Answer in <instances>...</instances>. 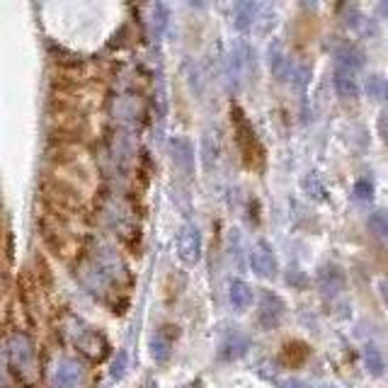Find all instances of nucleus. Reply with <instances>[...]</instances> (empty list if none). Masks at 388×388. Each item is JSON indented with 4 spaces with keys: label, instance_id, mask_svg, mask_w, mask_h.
<instances>
[{
    "label": "nucleus",
    "instance_id": "f257e3e1",
    "mask_svg": "<svg viewBox=\"0 0 388 388\" xmlns=\"http://www.w3.org/2000/svg\"><path fill=\"white\" fill-rule=\"evenodd\" d=\"M177 250H180V257L187 264L199 260L202 238H199V233H197V229H192V226H184V229L180 231V236H177Z\"/></svg>",
    "mask_w": 388,
    "mask_h": 388
},
{
    "label": "nucleus",
    "instance_id": "f03ea898",
    "mask_svg": "<svg viewBox=\"0 0 388 388\" xmlns=\"http://www.w3.org/2000/svg\"><path fill=\"white\" fill-rule=\"evenodd\" d=\"M250 264L260 277H272L277 272V257L267 243H257L250 252Z\"/></svg>",
    "mask_w": 388,
    "mask_h": 388
},
{
    "label": "nucleus",
    "instance_id": "7ed1b4c3",
    "mask_svg": "<svg viewBox=\"0 0 388 388\" xmlns=\"http://www.w3.org/2000/svg\"><path fill=\"white\" fill-rule=\"evenodd\" d=\"M236 134H238V144H240V149H243L245 156L255 158L257 153H260V149H257V141H255V134H252L248 119H245L238 109H236Z\"/></svg>",
    "mask_w": 388,
    "mask_h": 388
},
{
    "label": "nucleus",
    "instance_id": "20e7f679",
    "mask_svg": "<svg viewBox=\"0 0 388 388\" xmlns=\"http://www.w3.org/2000/svg\"><path fill=\"white\" fill-rule=\"evenodd\" d=\"M332 83H335V90L340 92L342 97H357V95H359V83H357V78H354V69L337 66L335 76H332Z\"/></svg>",
    "mask_w": 388,
    "mask_h": 388
},
{
    "label": "nucleus",
    "instance_id": "39448f33",
    "mask_svg": "<svg viewBox=\"0 0 388 388\" xmlns=\"http://www.w3.org/2000/svg\"><path fill=\"white\" fill-rule=\"evenodd\" d=\"M282 316H284V304L277 297H264L260 306V323L264 328H274L279 325Z\"/></svg>",
    "mask_w": 388,
    "mask_h": 388
},
{
    "label": "nucleus",
    "instance_id": "423d86ee",
    "mask_svg": "<svg viewBox=\"0 0 388 388\" xmlns=\"http://www.w3.org/2000/svg\"><path fill=\"white\" fill-rule=\"evenodd\" d=\"M8 357L12 364L17 367H24L29 359H32V344L27 342V337L22 335H15L12 340L8 342Z\"/></svg>",
    "mask_w": 388,
    "mask_h": 388
},
{
    "label": "nucleus",
    "instance_id": "0eeeda50",
    "mask_svg": "<svg viewBox=\"0 0 388 388\" xmlns=\"http://www.w3.org/2000/svg\"><path fill=\"white\" fill-rule=\"evenodd\" d=\"M80 379V369L76 362H61L54 372V384L59 388H73Z\"/></svg>",
    "mask_w": 388,
    "mask_h": 388
},
{
    "label": "nucleus",
    "instance_id": "6e6552de",
    "mask_svg": "<svg viewBox=\"0 0 388 388\" xmlns=\"http://www.w3.org/2000/svg\"><path fill=\"white\" fill-rule=\"evenodd\" d=\"M231 304L236 306L238 311H245L252 306V292L245 282H233L231 284Z\"/></svg>",
    "mask_w": 388,
    "mask_h": 388
},
{
    "label": "nucleus",
    "instance_id": "1a4fd4ad",
    "mask_svg": "<svg viewBox=\"0 0 388 388\" xmlns=\"http://www.w3.org/2000/svg\"><path fill=\"white\" fill-rule=\"evenodd\" d=\"M337 56H340V61L347 69H354V66L362 64V51L354 44H344L340 51H337Z\"/></svg>",
    "mask_w": 388,
    "mask_h": 388
},
{
    "label": "nucleus",
    "instance_id": "9d476101",
    "mask_svg": "<svg viewBox=\"0 0 388 388\" xmlns=\"http://www.w3.org/2000/svg\"><path fill=\"white\" fill-rule=\"evenodd\" d=\"M367 90L369 95L374 97V100H384V97L388 95V80L381 78V76H372L367 83Z\"/></svg>",
    "mask_w": 388,
    "mask_h": 388
},
{
    "label": "nucleus",
    "instance_id": "9b49d317",
    "mask_svg": "<svg viewBox=\"0 0 388 388\" xmlns=\"http://www.w3.org/2000/svg\"><path fill=\"white\" fill-rule=\"evenodd\" d=\"M369 226L377 236H388V212H377L369 219Z\"/></svg>",
    "mask_w": 388,
    "mask_h": 388
},
{
    "label": "nucleus",
    "instance_id": "f8f14e48",
    "mask_svg": "<svg viewBox=\"0 0 388 388\" xmlns=\"http://www.w3.org/2000/svg\"><path fill=\"white\" fill-rule=\"evenodd\" d=\"M367 367L372 369V374H381V369H384V359L374 347H367Z\"/></svg>",
    "mask_w": 388,
    "mask_h": 388
},
{
    "label": "nucleus",
    "instance_id": "ddd939ff",
    "mask_svg": "<svg viewBox=\"0 0 388 388\" xmlns=\"http://www.w3.org/2000/svg\"><path fill=\"white\" fill-rule=\"evenodd\" d=\"M168 347H170V342H165L163 335H158V340H153V357H156V359H165L170 352Z\"/></svg>",
    "mask_w": 388,
    "mask_h": 388
},
{
    "label": "nucleus",
    "instance_id": "4468645a",
    "mask_svg": "<svg viewBox=\"0 0 388 388\" xmlns=\"http://www.w3.org/2000/svg\"><path fill=\"white\" fill-rule=\"evenodd\" d=\"M354 192H357L359 199H369L372 192H374V187H372V182H369V180H359L354 184Z\"/></svg>",
    "mask_w": 388,
    "mask_h": 388
},
{
    "label": "nucleus",
    "instance_id": "2eb2a0df",
    "mask_svg": "<svg viewBox=\"0 0 388 388\" xmlns=\"http://www.w3.org/2000/svg\"><path fill=\"white\" fill-rule=\"evenodd\" d=\"M379 129H381V136L388 141V114H384V116L379 119Z\"/></svg>",
    "mask_w": 388,
    "mask_h": 388
},
{
    "label": "nucleus",
    "instance_id": "dca6fc26",
    "mask_svg": "<svg viewBox=\"0 0 388 388\" xmlns=\"http://www.w3.org/2000/svg\"><path fill=\"white\" fill-rule=\"evenodd\" d=\"M289 388H309V386H304V384H299V381H294V384H289Z\"/></svg>",
    "mask_w": 388,
    "mask_h": 388
},
{
    "label": "nucleus",
    "instance_id": "f3484780",
    "mask_svg": "<svg viewBox=\"0 0 388 388\" xmlns=\"http://www.w3.org/2000/svg\"><path fill=\"white\" fill-rule=\"evenodd\" d=\"M381 10H384V12H388V5H381Z\"/></svg>",
    "mask_w": 388,
    "mask_h": 388
},
{
    "label": "nucleus",
    "instance_id": "a211bd4d",
    "mask_svg": "<svg viewBox=\"0 0 388 388\" xmlns=\"http://www.w3.org/2000/svg\"><path fill=\"white\" fill-rule=\"evenodd\" d=\"M146 388H151V386H146Z\"/></svg>",
    "mask_w": 388,
    "mask_h": 388
}]
</instances>
